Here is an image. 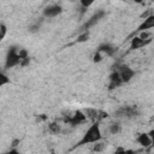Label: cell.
<instances>
[{"label": "cell", "mask_w": 154, "mask_h": 154, "mask_svg": "<svg viewBox=\"0 0 154 154\" xmlns=\"http://www.w3.org/2000/svg\"><path fill=\"white\" fill-rule=\"evenodd\" d=\"M101 138H102V135H101L100 125H99V123L94 122L89 126V129L85 131V134L83 135V137L78 141V143L76 144V147H81V146L89 144V143H95V142L100 141Z\"/></svg>", "instance_id": "cell-1"}, {"label": "cell", "mask_w": 154, "mask_h": 154, "mask_svg": "<svg viewBox=\"0 0 154 154\" xmlns=\"http://www.w3.org/2000/svg\"><path fill=\"white\" fill-rule=\"evenodd\" d=\"M20 58H19V51L17 47H11L7 52L6 60H5V69H11L13 66L19 65Z\"/></svg>", "instance_id": "cell-2"}, {"label": "cell", "mask_w": 154, "mask_h": 154, "mask_svg": "<svg viewBox=\"0 0 154 154\" xmlns=\"http://www.w3.org/2000/svg\"><path fill=\"white\" fill-rule=\"evenodd\" d=\"M85 120H87V117H85L84 112H82L79 109L75 111L71 116H65L64 117V122L66 124L71 125V126H77L79 124H83Z\"/></svg>", "instance_id": "cell-3"}, {"label": "cell", "mask_w": 154, "mask_h": 154, "mask_svg": "<svg viewBox=\"0 0 154 154\" xmlns=\"http://www.w3.org/2000/svg\"><path fill=\"white\" fill-rule=\"evenodd\" d=\"M137 114H138V109L136 106H123L114 112V117L126 118V119L135 118Z\"/></svg>", "instance_id": "cell-4"}, {"label": "cell", "mask_w": 154, "mask_h": 154, "mask_svg": "<svg viewBox=\"0 0 154 154\" xmlns=\"http://www.w3.org/2000/svg\"><path fill=\"white\" fill-rule=\"evenodd\" d=\"M84 114H85V117H87L88 119L93 120V123H94V122L99 123V122H101L102 119H105V118L108 117V113H107V112L101 111V109H96V108H87V109L84 111Z\"/></svg>", "instance_id": "cell-5"}, {"label": "cell", "mask_w": 154, "mask_h": 154, "mask_svg": "<svg viewBox=\"0 0 154 154\" xmlns=\"http://www.w3.org/2000/svg\"><path fill=\"white\" fill-rule=\"evenodd\" d=\"M118 73H119V76H120V78H122V81H123V83H128V82H130L131 79H132V77L135 76V71L130 67V66H128V65H119V67H118Z\"/></svg>", "instance_id": "cell-6"}, {"label": "cell", "mask_w": 154, "mask_h": 154, "mask_svg": "<svg viewBox=\"0 0 154 154\" xmlns=\"http://www.w3.org/2000/svg\"><path fill=\"white\" fill-rule=\"evenodd\" d=\"M103 16H105V11L103 10H99V11H96L85 23H84V25L82 26V29L84 30V31H87L89 28H91V26H94L100 19H102L103 18Z\"/></svg>", "instance_id": "cell-7"}, {"label": "cell", "mask_w": 154, "mask_h": 154, "mask_svg": "<svg viewBox=\"0 0 154 154\" xmlns=\"http://www.w3.org/2000/svg\"><path fill=\"white\" fill-rule=\"evenodd\" d=\"M61 12H63V8L60 5H49L43 10V16L52 18V17H57Z\"/></svg>", "instance_id": "cell-8"}, {"label": "cell", "mask_w": 154, "mask_h": 154, "mask_svg": "<svg viewBox=\"0 0 154 154\" xmlns=\"http://www.w3.org/2000/svg\"><path fill=\"white\" fill-rule=\"evenodd\" d=\"M122 84H123V81H122V78H120V76H119V73H118V71H117V70L113 71V72L111 73V76H109V84H108L109 90L116 89V88L120 87Z\"/></svg>", "instance_id": "cell-9"}, {"label": "cell", "mask_w": 154, "mask_h": 154, "mask_svg": "<svg viewBox=\"0 0 154 154\" xmlns=\"http://www.w3.org/2000/svg\"><path fill=\"white\" fill-rule=\"evenodd\" d=\"M152 42V38H148V40H143L141 37H134L131 40V43H130V48L131 49H138V48H142L147 45H149Z\"/></svg>", "instance_id": "cell-10"}, {"label": "cell", "mask_w": 154, "mask_h": 154, "mask_svg": "<svg viewBox=\"0 0 154 154\" xmlns=\"http://www.w3.org/2000/svg\"><path fill=\"white\" fill-rule=\"evenodd\" d=\"M136 141H137V143L141 144L142 147H150L152 143H153V137L149 136L148 134H144V132H143V134H140V135L137 136Z\"/></svg>", "instance_id": "cell-11"}, {"label": "cell", "mask_w": 154, "mask_h": 154, "mask_svg": "<svg viewBox=\"0 0 154 154\" xmlns=\"http://www.w3.org/2000/svg\"><path fill=\"white\" fill-rule=\"evenodd\" d=\"M154 26V14H149L144 18V22L137 28V31H144L148 29H152Z\"/></svg>", "instance_id": "cell-12"}, {"label": "cell", "mask_w": 154, "mask_h": 154, "mask_svg": "<svg viewBox=\"0 0 154 154\" xmlns=\"http://www.w3.org/2000/svg\"><path fill=\"white\" fill-rule=\"evenodd\" d=\"M97 52H101L102 54H106V55H113L116 52H117V48L109 43H103L99 47Z\"/></svg>", "instance_id": "cell-13"}, {"label": "cell", "mask_w": 154, "mask_h": 154, "mask_svg": "<svg viewBox=\"0 0 154 154\" xmlns=\"http://www.w3.org/2000/svg\"><path fill=\"white\" fill-rule=\"evenodd\" d=\"M48 131H49L51 134H59V132L61 131V128H60V125H59L58 123L53 122V123H51V124L48 125Z\"/></svg>", "instance_id": "cell-14"}, {"label": "cell", "mask_w": 154, "mask_h": 154, "mask_svg": "<svg viewBox=\"0 0 154 154\" xmlns=\"http://www.w3.org/2000/svg\"><path fill=\"white\" fill-rule=\"evenodd\" d=\"M108 130H109L111 134L116 135V134H118V132L120 131V124L117 123V122H116V123H111L109 126H108Z\"/></svg>", "instance_id": "cell-15"}, {"label": "cell", "mask_w": 154, "mask_h": 154, "mask_svg": "<svg viewBox=\"0 0 154 154\" xmlns=\"http://www.w3.org/2000/svg\"><path fill=\"white\" fill-rule=\"evenodd\" d=\"M7 83H10V78H8L5 73H2V72L0 71V87L5 85V84H7Z\"/></svg>", "instance_id": "cell-16"}, {"label": "cell", "mask_w": 154, "mask_h": 154, "mask_svg": "<svg viewBox=\"0 0 154 154\" xmlns=\"http://www.w3.org/2000/svg\"><path fill=\"white\" fill-rule=\"evenodd\" d=\"M88 40H89V32H88V31H84V32H82V34L78 36L77 42H85V41H88Z\"/></svg>", "instance_id": "cell-17"}, {"label": "cell", "mask_w": 154, "mask_h": 154, "mask_svg": "<svg viewBox=\"0 0 154 154\" xmlns=\"http://www.w3.org/2000/svg\"><path fill=\"white\" fill-rule=\"evenodd\" d=\"M105 146H106L105 143H99V141H97V142H95V144L93 147V152H101V150H103Z\"/></svg>", "instance_id": "cell-18"}, {"label": "cell", "mask_w": 154, "mask_h": 154, "mask_svg": "<svg viewBox=\"0 0 154 154\" xmlns=\"http://www.w3.org/2000/svg\"><path fill=\"white\" fill-rule=\"evenodd\" d=\"M6 32H7V28L5 24H0V41L4 40V37L6 36Z\"/></svg>", "instance_id": "cell-19"}, {"label": "cell", "mask_w": 154, "mask_h": 154, "mask_svg": "<svg viewBox=\"0 0 154 154\" xmlns=\"http://www.w3.org/2000/svg\"><path fill=\"white\" fill-rule=\"evenodd\" d=\"M95 0H79V2H81V5L84 7V8H87V7H89L93 2H94Z\"/></svg>", "instance_id": "cell-20"}, {"label": "cell", "mask_w": 154, "mask_h": 154, "mask_svg": "<svg viewBox=\"0 0 154 154\" xmlns=\"http://www.w3.org/2000/svg\"><path fill=\"white\" fill-rule=\"evenodd\" d=\"M138 37H141V38H143V40H148V38L152 37V34H149V32H147V31L144 30V31H141V35H140Z\"/></svg>", "instance_id": "cell-21"}, {"label": "cell", "mask_w": 154, "mask_h": 154, "mask_svg": "<svg viewBox=\"0 0 154 154\" xmlns=\"http://www.w3.org/2000/svg\"><path fill=\"white\" fill-rule=\"evenodd\" d=\"M95 63H99V61H101L102 60V53L101 52H96L95 54H94V59H93Z\"/></svg>", "instance_id": "cell-22"}, {"label": "cell", "mask_w": 154, "mask_h": 154, "mask_svg": "<svg viewBox=\"0 0 154 154\" xmlns=\"http://www.w3.org/2000/svg\"><path fill=\"white\" fill-rule=\"evenodd\" d=\"M40 29V23H36V24H34V25H31L30 28H29V30L31 31V32H35V31H37Z\"/></svg>", "instance_id": "cell-23"}, {"label": "cell", "mask_w": 154, "mask_h": 154, "mask_svg": "<svg viewBox=\"0 0 154 154\" xmlns=\"http://www.w3.org/2000/svg\"><path fill=\"white\" fill-rule=\"evenodd\" d=\"M135 1H137V2H141V1H142V0H135Z\"/></svg>", "instance_id": "cell-24"}]
</instances>
